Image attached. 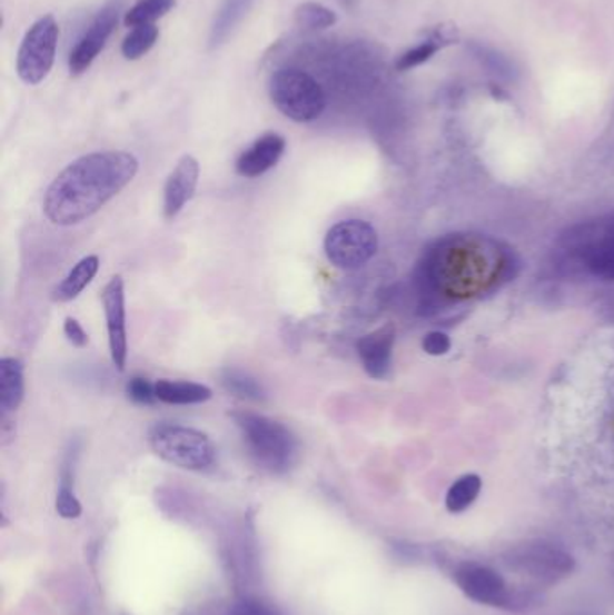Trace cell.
I'll use <instances>...</instances> for the list:
<instances>
[{
    "label": "cell",
    "mask_w": 614,
    "mask_h": 615,
    "mask_svg": "<svg viewBox=\"0 0 614 615\" xmlns=\"http://www.w3.org/2000/svg\"><path fill=\"white\" fill-rule=\"evenodd\" d=\"M139 160L128 151H96L72 160L43 197V215L55 226L86 221L121 194L138 175Z\"/></svg>",
    "instance_id": "1"
},
{
    "label": "cell",
    "mask_w": 614,
    "mask_h": 615,
    "mask_svg": "<svg viewBox=\"0 0 614 615\" xmlns=\"http://www.w3.org/2000/svg\"><path fill=\"white\" fill-rule=\"evenodd\" d=\"M232 419L244 437L256 465L270 474L281 475L298 460L299 443L289 427L264 414L235 413Z\"/></svg>",
    "instance_id": "2"
},
{
    "label": "cell",
    "mask_w": 614,
    "mask_h": 615,
    "mask_svg": "<svg viewBox=\"0 0 614 615\" xmlns=\"http://www.w3.org/2000/svg\"><path fill=\"white\" fill-rule=\"evenodd\" d=\"M148 439L157 456L182 470H208L217 459V447L211 437L197 428L159 423L151 427Z\"/></svg>",
    "instance_id": "3"
},
{
    "label": "cell",
    "mask_w": 614,
    "mask_h": 615,
    "mask_svg": "<svg viewBox=\"0 0 614 615\" xmlns=\"http://www.w3.org/2000/svg\"><path fill=\"white\" fill-rule=\"evenodd\" d=\"M269 96L276 109L296 122L316 121L326 110V95L319 81L294 67L273 72Z\"/></svg>",
    "instance_id": "4"
},
{
    "label": "cell",
    "mask_w": 614,
    "mask_h": 615,
    "mask_svg": "<svg viewBox=\"0 0 614 615\" xmlns=\"http://www.w3.org/2000/svg\"><path fill=\"white\" fill-rule=\"evenodd\" d=\"M378 236L374 226L364 220L339 221L326 232V258L340 270H357L374 258Z\"/></svg>",
    "instance_id": "5"
},
{
    "label": "cell",
    "mask_w": 614,
    "mask_h": 615,
    "mask_svg": "<svg viewBox=\"0 0 614 615\" xmlns=\"http://www.w3.org/2000/svg\"><path fill=\"white\" fill-rule=\"evenodd\" d=\"M58 37L60 28L52 14L38 19L28 29L17 54L20 80L28 85H38L48 78L57 58Z\"/></svg>",
    "instance_id": "6"
},
{
    "label": "cell",
    "mask_w": 614,
    "mask_h": 615,
    "mask_svg": "<svg viewBox=\"0 0 614 615\" xmlns=\"http://www.w3.org/2000/svg\"><path fill=\"white\" fill-rule=\"evenodd\" d=\"M121 10H123V0H110L105 4L103 10L96 14L95 20L90 22L86 33L81 34L69 54V71L72 76L83 75L92 66V61L100 57V52L112 37L113 29L118 26Z\"/></svg>",
    "instance_id": "7"
},
{
    "label": "cell",
    "mask_w": 614,
    "mask_h": 615,
    "mask_svg": "<svg viewBox=\"0 0 614 615\" xmlns=\"http://www.w3.org/2000/svg\"><path fill=\"white\" fill-rule=\"evenodd\" d=\"M454 582L473 602L512 608V594L506 588L505 579L487 565L464 564L456 568Z\"/></svg>",
    "instance_id": "8"
},
{
    "label": "cell",
    "mask_w": 614,
    "mask_h": 615,
    "mask_svg": "<svg viewBox=\"0 0 614 615\" xmlns=\"http://www.w3.org/2000/svg\"><path fill=\"white\" fill-rule=\"evenodd\" d=\"M103 310L109 329L110 357L119 371L127 366V310H125V282L121 276H113L103 290Z\"/></svg>",
    "instance_id": "9"
},
{
    "label": "cell",
    "mask_w": 614,
    "mask_h": 615,
    "mask_svg": "<svg viewBox=\"0 0 614 615\" xmlns=\"http://www.w3.org/2000/svg\"><path fill=\"white\" fill-rule=\"evenodd\" d=\"M200 166L199 160L191 156H185L177 162L176 169L171 171L165 186V211L166 220H174L186 204L194 198L199 183Z\"/></svg>",
    "instance_id": "10"
},
{
    "label": "cell",
    "mask_w": 614,
    "mask_h": 615,
    "mask_svg": "<svg viewBox=\"0 0 614 615\" xmlns=\"http://www.w3.org/2000/svg\"><path fill=\"white\" fill-rule=\"evenodd\" d=\"M284 137L279 133L270 132L256 139L246 151H241V156L237 159V173L246 179H256L261 175L267 173L269 169L278 165L279 159L285 153Z\"/></svg>",
    "instance_id": "11"
},
{
    "label": "cell",
    "mask_w": 614,
    "mask_h": 615,
    "mask_svg": "<svg viewBox=\"0 0 614 615\" xmlns=\"http://www.w3.org/2000/svg\"><path fill=\"white\" fill-rule=\"evenodd\" d=\"M393 346H395V328L384 326L372 334L364 335L357 343L360 363L364 371L375 380H383L392 369Z\"/></svg>",
    "instance_id": "12"
},
{
    "label": "cell",
    "mask_w": 614,
    "mask_h": 615,
    "mask_svg": "<svg viewBox=\"0 0 614 615\" xmlns=\"http://www.w3.org/2000/svg\"><path fill=\"white\" fill-rule=\"evenodd\" d=\"M521 567L537 576V578H557L572 573L573 558L563 550L552 549L548 545H535L528 547L523 555L517 558Z\"/></svg>",
    "instance_id": "13"
},
{
    "label": "cell",
    "mask_w": 614,
    "mask_h": 615,
    "mask_svg": "<svg viewBox=\"0 0 614 615\" xmlns=\"http://www.w3.org/2000/svg\"><path fill=\"white\" fill-rule=\"evenodd\" d=\"M593 236L582 250V261L595 278L614 281V221Z\"/></svg>",
    "instance_id": "14"
},
{
    "label": "cell",
    "mask_w": 614,
    "mask_h": 615,
    "mask_svg": "<svg viewBox=\"0 0 614 615\" xmlns=\"http://www.w3.org/2000/svg\"><path fill=\"white\" fill-rule=\"evenodd\" d=\"M252 4L255 0H224L209 29V49H218L226 43L227 38L235 33L241 20L246 19Z\"/></svg>",
    "instance_id": "15"
},
{
    "label": "cell",
    "mask_w": 614,
    "mask_h": 615,
    "mask_svg": "<svg viewBox=\"0 0 614 615\" xmlns=\"http://www.w3.org/2000/svg\"><path fill=\"white\" fill-rule=\"evenodd\" d=\"M24 399V366L19 358L0 360V409L13 413Z\"/></svg>",
    "instance_id": "16"
},
{
    "label": "cell",
    "mask_w": 614,
    "mask_h": 615,
    "mask_svg": "<svg viewBox=\"0 0 614 615\" xmlns=\"http://www.w3.org/2000/svg\"><path fill=\"white\" fill-rule=\"evenodd\" d=\"M98 270H100V258L98 256H87V258L80 259L71 268V272L62 279V282L52 290V301L69 302L76 299L81 291L89 287Z\"/></svg>",
    "instance_id": "17"
},
{
    "label": "cell",
    "mask_w": 614,
    "mask_h": 615,
    "mask_svg": "<svg viewBox=\"0 0 614 615\" xmlns=\"http://www.w3.org/2000/svg\"><path fill=\"white\" fill-rule=\"evenodd\" d=\"M76 457L78 452L72 447L67 452L66 459H63L62 472H60V486L57 492V513L66 520H75L80 518L83 513L80 500L75 494V468Z\"/></svg>",
    "instance_id": "18"
},
{
    "label": "cell",
    "mask_w": 614,
    "mask_h": 615,
    "mask_svg": "<svg viewBox=\"0 0 614 615\" xmlns=\"http://www.w3.org/2000/svg\"><path fill=\"white\" fill-rule=\"evenodd\" d=\"M156 396L168 405H197L208 401L214 393L208 386L195 381L159 380L156 384Z\"/></svg>",
    "instance_id": "19"
},
{
    "label": "cell",
    "mask_w": 614,
    "mask_h": 615,
    "mask_svg": "<svg viewBox=\"0 0 614 615\" xmlns=\"http://www.w3.org/2000/svg\"><path fill=\"white\" fill-rule=\"evenodd\" d=\"M471 52L494 78L503 81H514L519 78V69L515 67L514 60L503 54L497 49L488 48L485 43H471Z\"/></svg>",
    "instance_id": "20"
},
{
    "label": "cell",
    "mask_w": 614,
    "mask_h": 615,
    "mask_svg": "<svg viewBox=\"0 0 614 615\" xmlns=\"http://www.w3.org/2000/svg\"><path fill=\"white\" fill-rule=\"evenodd\" d=\"M174 8H176V0H138L125 13L123 22L128 28L156 24V20L162 19Z\"/></svg>",
    "instance_id": "21"
},
{
    "label": "cell",
    "mask_w": 614,
    "mask_h": 615,
    "mask_svg": "<svg viewBox=\"0 0 614 615\" xmlns=\"http://www.w3.org/2000/svg\"><path fill=\"white\" fill-rule=\"evenodd\" d=\"M479 492H482V479L474 474L464 475L450 486L445 497V506L450 513L465 512L473 506Z\"/></svg>",
    "instance_id": "22"
},
{
    "label": "cell",
    "mask_w": 614,
    "mask_h": 615,
    "mask_svg": "<svg viewBox=\"0 0 614 615\" xmlns=\"http://www.w3.org/2000/svg\"><path fill=\"white\" fill-rule=\"evenodd\" d=\"M447 43H450V38L436 31L433 37L427 38L424 42L418 43L416 48L409 49V51L404 52V54L398 58V71H409V69H415V67L426 63L427 60L435 57L436 52L444 48V46H447Z\"/></svg>",
    "instance_id": "23"
},
{
    "label": "cell",
    "mask_w": 614,
    "mask_h": 615,
    "mask_svg": "<svg viewBox=\"0 0 614 615\" xmlns=\"http://www.w3.org/2000/svg\"><path fill=\"white\" fill-rule=\"evenodd\" d=\"M157 38H159V29L156 28V24L132 28L121 43V52L127 60H139L156 46Z\"/></svg>",
    "instance_id": "24"
},
{
    "label": "cell",
    "mask_w": 614,
    "mask_h": 615,
    "mask_svg": "<svg viewBox=\"0 0 614 615\" xmlns=\"http://www.w3.org/2000/svg\"><path fill=\"white\" fill-rule=\"evenodd\" d=\"M294 19L299 28L317 31V29L331 28L336 24L337 14L330 8L317 4V2H303L294 11Z\"/></svg>",
    "instance_id": "25"
},
{
    "label": "cell",
    "mask_w": 614,
    "mask_h": 615,
    "mask_svg": "<svg viewBox=\"0 0 614 615\" xmlns=\"http://www.w3.org/2000/svg\"><path fill=\"white\" fill-rule=\"evenodd\" d=\"M222 386L227 393L244 399H264V387L260 381L252 378L251 375L240 371V369H226L222 373Z\"/></svg>",
    "instance_id": "26"
},
{
    "label": "cell",
    "mask_w": 614,
    "mask_h": 615,
    "mask_svg": "<svg viewBox=\"0 0 614 615\" xmlns=\"http://www.w3.org/2000/svg\"><path fill=\"white\" fill-rule=\"evenodd\" d=\"M127 395L133 404L151 405L157 399L156 384H151L145 376H133L127 384Z\"/></svg>",
    "instance_id": "27"
},
{
    "label": "cell",
    "mask_w": 614,
    "mask_h": 615,
    "mask_svg": "<svg viewBox=\"0 0 614 615\" xmlns=\"http://www.w3.org/2000/svg\"><path fill=\"white\" fill-rule=\"evenodd\" d=\"M422 348L427 355H433V357H439V355H445V353L450 349V340L447 335L442 334V331H430L424 338L422 343Z\"/></svg>",
    "instance_id": "28"
},
{
    "label": "cell",
    "mask_w": 614,
    "mask_h": 615,
    "mask_svg": "<svg viewBox=\"0 0 614 615\" xmlns=\"http://www.w3.org/2000/svg\"><path fill=\"white\" fill-rule=\"evenodd\" d=\"M63 334L75 348H86L89 344V335L86 334V329L81 328L80 323L72 317H67Z\"/></svg>",
    "instance_id": "29"
},
{
    "label": "cell",
    "mask_w": 614,
    "mask_h": 615,
    "mask_svg": "<svg viewBox=\"0 0 614 615\" xmlns=\"http://www.w3.org/2000/svg\"><path fill=\"white\" fill-rule=\"evenodd\" d=\"M229 615H269L265 612L264 606L255 599H241L237 605L232 606Z\"/></svg>",
    "instance_id": "30"
}]
</instances>
